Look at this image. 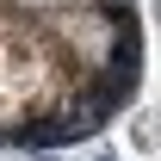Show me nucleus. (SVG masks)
<instances>
[{"label": "nucleus", "mask_w": 161, "mask_h": 161, "mask_svg": "<svg viewBox=\"0 0 161 161\" xmlns=\"http://www.w3.org/2000/svg\"><path fill=\"white\" fill-rule=\"evenodd\" d=\"M149 93V0H0V155H75Z\"/></svg>", "instance_id": "nucleus-1"}, {"label": "nucleus", "mask_w": 161, "mask_h": 161, "mask_svg": "<svg viewBox=\"0 0 161 161\" xmlns=\"http://www.w3.org/2000/svg\"><path fill=\"white\" fill-rule=\"evenodd\" d=\"M0 161H50V155H0Z\"/></svg>", "instance_id": "nucleus-2"}]
</instances>
